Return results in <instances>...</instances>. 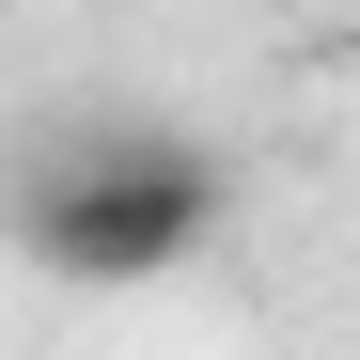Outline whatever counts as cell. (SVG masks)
Segmentation results:
<instances>
[{"label": "cell", "instance_id": "6da1fadb", "mask_svg": "<svg viewBox=\"0 0 360 360\" xmlns=\"http://www.w3.org/2000/svg\"><path fill=\"white\" fill-rule=\"evenodd\" d=\"M219 235V157L204 141H172V126H94L32 172V204H16V251L47 282H79V297H141L172 282Z\"/></svg>", "mask_w": 360, "mask_h": 360}]
</instances>
